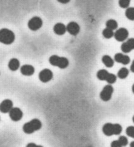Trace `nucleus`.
<instances>
[{"label":"nucleus","instance_id":"nucleus-1","mask_svg":"<svg viewBox=\"0 0 134 147\" xmlns=\"http://www.w3.org/2000/svg\"><path fill=\"white\" fill-rule=\"evenodd\" d=\"M102 131L105 135L111 136L112 135H119L122 131V127L118 123H107L103 126Z\"/></svg>","mask_w":134,"mask_h":147},{"label":"nucleus","instance_id":"nucleus-2","mask_svg":"<svg viewBox=\"0 0 134 147\" xmlns=\"http://www.w3.org/2000/svg\"><path fill=\"white\" fill-rule=\"evenodd\" d=\"M42 127V123L38 119H33L31 121L26 123L23 126V130L26 134H32L38 131Z\"/></svg>","mask_w":134,"mask_h":147},{"label":"nucleus","instance_id":"nucleus-3","mask_svg":"<svg viewBox=\"0 0 134 147\" xmlns=\"http://www.w3.org/2000/svg\"><path fill=\"white\" fill-rule=\"evenodd\" d=\"M15 35L8 28L0 30V42L5 45H10L14 42Z\"/></svg>","mask_w":134,"mask_h":147},{"label":"nucleus","instance_id":"nucleus-4","mask_svg":"<svg viewBox=\"0 0 134 147\" xmlns=\"http://www.w3.org/2000/svg\"><path fill=\"white\" fill-rule=\"evenodd\" d=\"M49 62L52 65L62 69H66L69 65V61L68 59L56 55L50 57L49 58Z\"/></svg>","mask_w":134,"mask_h":147},{"label":"nucleus","instance_id":"nucleus-5","mask_svg":"<svg viewBox=\"0 0 134 147\" xmlns=\"http://www.w3.org/2000/svg\"><path fill=\"white\" fill-rule=\"evenodd\" d=\"M113 91H114V89H113V86L111 84L106 85L104 88H103L102 91L100 92V98H101L102 101L105 102L110 101L112 98Z\"/></svg>","mask_w":134,"mask_h":147},{"label":"nucleus","instance_id":"nucleus-6","mask_svg":"<svg viewBox=\"0 0 134 147\" xmlns=\"http://www.w3.org/2000/svg\"><path fill=\"white\" fill-rule=\"evenodd\" d=\"M43 21L38 16H34L29 20L28 23V28L32 31H36L42 26Z\"/></svg>","mask_w":134,"mask_h":147},{"label":"nucleus","instance_id":"nucleus-7","mask_svg":"<svg viewBox=\"0 0 134 147\" xmlns=\"http://www.w3.org/2000/svg\"><path fill=\"white\" fill-rule=\"evenodd\" d=\"M38 78L40 81L43 83H46L51 81L53 79V74L51 70L48 69H45L40 71L38 75Z\"/></svg>","mask_w":134,"mask_h":147},{"label":"nucleus","instance_id":"nucleus-8","mask_svg":"<svg viewBox=\"0 0 134 147\" xmlns=\"http://www.w3.org/2000/svg\"><path fill=\"white\" fill-rule=\"evenodd\" d=\"M9 116L12 121L17 122L22 119L23 113L21 109L19 108H13L9 112Z\"/></svg>","mask_w":134,"mask_h":147},{"label":"nucleus","instance_id":"nucleus-9","mask_svg":"<svg viewBox=\"0 0 134 147\" xmlns=\"http://www.w3.org/2000/svg\"><path fill=\"white\" fill-rule=\"evenodd\" d=\"M115 38L119 42L125 41L129 36V32L125 28H120L114 33Z\"/></svg>","mask_w":134,"mask_h":147},{"label":"nucleus","instance_id":"nucleus-10","mask_svg":"<svg viewBox=\"0 0 134 147\" xmlns=\"http://www.w3.org/2000/svg\"><path fill=\"white\" fill-rule=\"evenodd\" d=\"M66 31L68 32L70 34H71L73 36H76V35H78L80 30L79 25L75 22H70L66 26Z\"/></svg>","mask_w":134,"mask_h":147},{"label":"nucleus","instance_id":"nucleus-11","mask_svg":"<svg viewBox=\"0 0 134 147\" xmlns=\"http://www.w3.org/2000/svg\"><path fill=\"white\" fill-rule=\"evenodd\" d=\"M13 108V103L11 100L5 99L0 103V111L3 113H8Z\"/></svg>","mask_w":134,"mask_h":147},{"label":"nucleus","instance_id":"nucleus-12","mask_svg":"<svg viewBox=\"0 0 134 147\" xmlns=\"http://www.w3.org/2000/svg\"><path fill=\"white\" fill-rule=\"evenodd\" d=\"M134 49V38H131L123 42L121 45V50L123 53H129Z\"/></svg>","mask_w":134,"mask_h":147},{"label":"nucleus","instance_id":"nucleus-13","mask_svg":"<svg viewBox=\"0 0 134 147\" xmlns=\"http://www.w3.org/2000/svg\"><path fill=\"white\" fill-rule=\"evenodd\" d=\"M114 61L117 62L122 63L123 65L129 64L130 62V59L128 55L122 53H117L114 56Z\"/></svg>","mask_w":134,"mask_h":147},{"label":"nucleus","instance_id":"nucleus-14","mask_svg":"<svg viewBox=\"0 0 134 147\" xmlns=\"http://www.w3.org/2000/svg\"><path fill=\"white\" fill-rule=\"evenodd\" d=\"M20 72L23 76H31L35 73V68L31 65L25 64L23 65L20 68Z\"/></svg>","mask_w":134,"mask_h":147},{"label":"nucleus","instance_id":"nucleus-15","mask_svg":"<svg viewBox=\"0 0 134 147\" xmlns=\"http://www.w3.org/2000/svg\"><path fill=\"white\" fill-rule=\"evenodd\" d=\"M53 31H54L55 33H56V35H64L66 32V27L63 23H58L55 25L54 27H53Z\"/></svg>","mask_w":134,"mask_h":147},{"label":"nucleus","instance_id":"nucleus-16","mask_svg":"<svg viewBox=\"0 0 134 147\" xmlns=\"http://www.w3.org/2000/svg\"><path fill=\"white\" fill-rule=\"evenodd\" d=\"M20 62L19 60L16 58H13L9 61L8 68L11 71H16L19 68Z\"/></svg>","mask_w":134,"mask_h":147},{"label":"nucleus","instance_id":"nucleus-17","mask_svg":"<svg viewBox=\"0 0 134 147\" xmlns=\"http://www.w3.org/2000/svg\"><path fill=\"white\" fill-rule=\"evenodd\" d=\"M102 61L107 67L111 68L114 65V60L108 55H103L102 58Z\"/></svg>","mask_w":134,"mask_h":147},{"label":"nucleus","instance_id":"nucleus-18","mask_svg":"<svg viewBox=\"0 0 134 147\" xmlns=\"http://www.w3.org/2000/svg\"><path fill=\"white\" fill-rule=\"evenodd\" d=\"M109 72L105 69H101L96 73V78L100 81H105L108 78Z\"/></svg>","mask_w":134,"mask_h":147},{"label":"nucleus","instance_id":"nucleus-19","mask_svg":"<svg viewBox=\"0 0 134 147\" xmlns=\"http://www.w3.org/2000/svg\"><path fill=\"white\" fill-rule=\"evenodd\" d=\"M129 69L126 67H122L120 69L118 73H117V77L121 79H124L127 78L129 76Z\"/></svg>","mask_w":134,"mask_h":147},{"label":"nucleus","instance_id":"nucleus-20","mask_svg":"<svg viewBox=\"0 0 134 147\" xmlns=\"http://www.w3.org/2000/svg\"><path fill=\"white\" fill-rule=\"evenodd\" d=\"M106 26L107 28L111 29L112 30H115L118 27V23L115 20H109L106 22Z\"/></svg>","mask_w":134,"mask_h":147},{"label":"nucleus","instance_id":"nucleus-21","mask_svg":"<svg viewBox=\"0 0 134 147\" xmlns=\"http://www.w3.org/2000/svg\"><path fill=\"white\" fill-rule=\"evenodd\" d=\"M102 35L105 38L109 39V38H111L113 36H114V32H113V30H112L106 28L103 30Z\"/></svg>","mask_w":134,"mask_h":147},{"label":"nucleus","instance_id":"nucleus-22","mask_svg":"<svg viewBox=\"0 0 134 147\" xmlns=\"http://www.w3.org/2000/svg\"><path fill=\"white\" fill-rule=\"evenodd\" d=\"M126 17L130 20H134V8H127L125 11Z\"/></svg>","mask_w":134,"mask_h":147},{"label":"nucleus","instance_id":"nucleus-23","mask_svg":"<svg viewBox=\"0 0 134 147\" xmlns=\"http://www.w3.org/2000/svg\"><path fill=\"white\" fill-rule=\"evenodd\" d=\"M117 81V76L113 74L112 73H109V74L108 76V78H107L106 82L109 83V84H114V83Z\"/></svg>","mask_w":134,"mask_h":147},{"label":"nucleus","instance_id":"nucleus-24","mask_svg":"<svg viewBox=\"0 0 134 147\" xmlns=\"http://www.w3.org/2000/svg\"><path fill=\"white\" fill-rule=\"evenodd\" d=\"M131 0H119V4L122 8H127L130 5Z\"/></svg>","mask_w":134,"mask_h":147},{"label":"nucleus","instance_id":"nucleus-25","mask_svg":"<svg viewBox=\"0 0 134 147\" xmlns=\"http://www.w3.org/2000/svg\"><path fill=\"white\" fill-rule=\"evenodd\" d=\"M126 134L131 138H134V126H130L126 129Z\"/></svg>","mask_w":134,"mask_h":147},{"label":"nucleus","instance_id":"nucleus-26","mask_svg":"<svg viewBox=\"0 0 134 147\" xmlns=\"http://www.w3.org/2000/svg\"><path fill=\"white\" fill-rule=\"evenodd\" d=\"M118 140L122 146H125L128 145V143H129L128 139H127V137L125 136H120Z\"/></svg>","mask_w":134,"mask_h":147},{"label":"nucleus","instance_id":"nucleus-27","mask_svg":"<svg viewBox=\"0 0 134 147\" xmlns=\"http://www.w3.org/2000/svg\"><path fill=\"white\" fill-rule=\"evenodd\" d=\"M110 146L111 147H122V145L120 144V143L118 140H114L111 143V145H110Z\"/></svg>","mask_w":134,"mask_h":147},{"label":"nucleus","instance_id":"nucleus-28","mask_svg":"<svg viewBox=\"0 0 134 147\" xmlns=\"http://www.w3.org/2000/svg\"><path fill=\"white\" fill-rule=\"evenodd\" d=\"M26 147H43L42 145H38L34 143H29L26 145Z\"/></svg>","mask_w":134,"mask_h":147},{"label":"nucleus","instance_id":"nucleus-29","mask_svg":"<svg viewBox=\"0 0 134 147\" xmlns=\"http://www.w3.org/2000/svg\"><path fill=\"white\" fill-rule=\"evenodd\" d=\"M57 1L62 4H66L70 1V0H57Z\"/></svg>","mask_w":134,"mask_h":147},{"label":"nucleus","instance_id":"nucleus-30","mask_svg":"<svg viewBox=\"0 0 134 147\" xmlns=\"http://www.w3.org/2000/svg\"><path fill=\"white\" fill-rule=\"evenodd\" d=\"M130 71H131L132 72L134 73V60L133 61L131 66H130Z\"/></svg>","mask_w":134,"mask_h":147},{"label":"nucleus","instance_id":"nucleus-31","mask_svg":"<svg viewBox=\"0 0 134 147\" xmlns=\"http://www.w3.org/2000/svg\"><path fill=\"white\" fill-rule=\"evenodd\" d=\"M130 147H134V141H133V142H132L131 143H130Z\"/></svg>","mask_w":134,"mask_h":147},{"label":"nucleus","instance_id":"nucleus-32","mask_svg":"<svg viewBox=\"0 0 134 147\" xmlns=\"http://www.w3.org/2000/svg\"><path fill=\"white\" fill-rule=\"evenodd\" d=\"M132 92H133V93L134 94V84H133V86H132Z\"/></svg>","mask_w":134,"mask_h":147},{"label":"nucleus","instance_id":"nucleus-33","mask_svg":"<svg viewBox=\"0 0 134 147\" xmlns=\"http://www.w3.org/2000/svg\"><path fill=\"white\" fill-rule=\"evenodd\" d=\"M132 120H133V122L134 123V116H133V118H132Z\"/></svg>","mask_w":134,"mask_h":147}]
</instances>
